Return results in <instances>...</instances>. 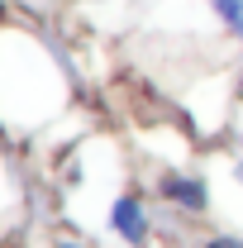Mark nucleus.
Segmentation results:
<instances>
[{
	"label": "nucleus",
	"instance_id": "1",
	"mask_svg": "<svg viewBox=\"0 0 243 248\" xmlns=\"http://www.w3.org/2000/svg\"><path fill=\"white\" fill-rule=\"evenodd\" d=\"M110 229L120 234L124 244H143V239H148V210L138 205V196H120V201H115Z\"/></svg>",
	"mask_w": 243,
	"mask_h": 248
},
{
	"label": "nucleus",
	"instance_id": "2",
	"mask_svg": "<svg viewBox=\"0 0 243 248\" xmlns=\"http://www.w3.org/2000/svg\"><path fill=\"white\" fill-rule=\"evenodd\" d=\"M162 196H167V201H177V205H186V210H196V215L210 205L205 186L196 182V177H182V172H167V177H162Z\"/></svg>",
	"mask_w": 243,
	"mask_h": 248
},
{
	"label": "nucleus",
	"instance_id": "3",
	"mask_svg": "<svg viewBox=\"0 0 243 248\" xmlns=\"http://www.w3.org/2000/svg\"><path fill=\"white\" fill-rule=\"evenodd\" d=\"M210 5H214V15L243 38V0H210Z\"/></svg>",
	"mask_w": 243,
	"mask_h": 248
},
{
	"label": "nucleus",
	"instance_id": "4",
	"mask_svg": "<svg viewBox=\"0 0 243 248\" xmlns=\"http://www.w3.org/2000/svg\"><path fill=\"white\" fill-rule=\"evenodd\" d=\"M205 248H243V244H239V239H210Z\"/></svg>",
	"mask_w": 243,
	"mask_h": 248
},
{
	"label": "nucleus",
	"instance_id": "5",
	"mask_svg": "<svg viewBox=\"0 0 243 248\" xmlns=\"http://www.w3.org/2000/svg\"><path fill=\"white\" fill-rule=\"evenodd\" d=\"M239 182H243V162H239Z\"/></svg>",
	"mask_w": 243,
	"mask_h": 248
},
{
	"label": "nucleus",
	"instance_id": "6",
	"mask_svg": "<svg viewBox=\"0 0 243 248\" xmlns=\"http://www.w3.org/2000/svg\"><path fill=\"white\" fill-rule=\"evenodd\" d=\"M58 248H76V244H58Z\"/></svg>",
	"mask_w": 243,
	"mask_h": 248
}]
</instances>
